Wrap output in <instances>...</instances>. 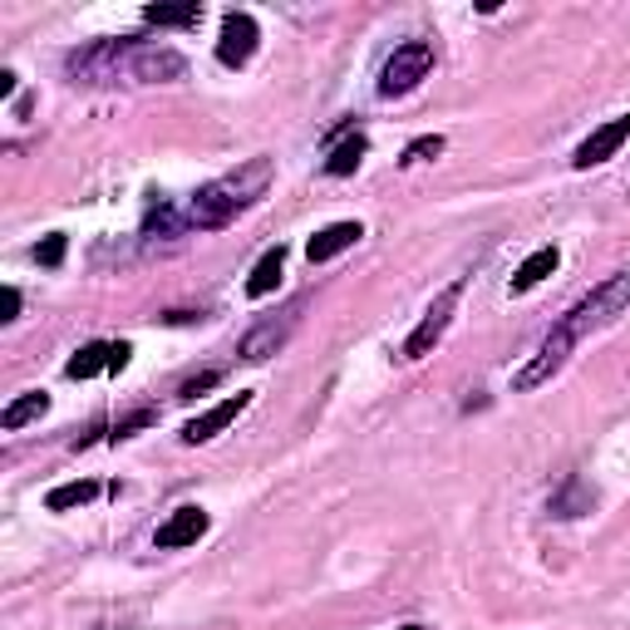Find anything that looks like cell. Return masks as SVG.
<instances>
[{
  "instance_id": "obj_20",
  "label": "cell",
  "mask_w": 630,
  "mask_h": 630,
  "mask_svg": "<svg viewBox=\"0 0 630 630\" xmlns=\"http://www.w3.org/2000/svg\"><path fill=\"white\" fill-rule=\"evenodd\" d=\"M148 25H197L202 20V5L197 0H183V5H143Z\"/></svg>"
},
{
  "instance_id": "obj_3",
  "label": "cell",
  "mask_w": 630,
  "mask_h": 630,
  "mask_svg": "<svg viewBox=\"0 0 630 630\" xmlns=\"http://www.w3.org/2000/svg\"><path fill=\"white\" fill-rule=\"evenodd\" d=\"M576 340H581V335L571 330V320H567V315H561V320L547 330V340H541L537 350H532V360L522 364L517 374H512V389H517V394H527V389H537V384H547L551 374H557L561 364H567V354L576 350Z\"/></svg>"
},
{
  "instance_id": "obj_21",
  "label": "cell",
  "mask_w": 630,
  "mask_h": 630,
  "mask_svg": "<svg viewBox=\"0 0 630 630\" xmlns=\"http://www.w3.org/2000/svg\"><path fill=\"white\" fill-rule=\"evenodd\" d=\"M439 153H443V138H439V133H423V138H413V143L404 148L399 163L413 167V163H429V158H439Z\"/></svg>"
},
{
  "instance_id": "obj_2",
  "label": "cell",
  "mask_w": 630,
  "mask_h": 630,
  "mask_svg": "<svg viewBox=\"0 0 630 630\" xmlns=\"http://www.w3.org/2000/svg\"><path fill=\"white\" fill-rule=\"evenodd\" d=\"M626 311H630V271H616V276H606V281H600L586 301L571 305L567 320H571V330L586 340L591 330H606V325L620 320Z\"/></svg>"
},
{
  "instance_id": "obj_4",
  "label": "cell",
  "mask_w": 630,
  "mask_h": 630,
  "mask_svg": "<svg viewBox=\"0 0 630 630\" xmlns=\"http://www.w3.org/2000/svg\"><path fill=\"white\" fill-rule=\"evenodd\" d=\"M124 79H128V84H177V79H187V59L177 55V49H167V45L128 39Z\"/></svg>"
},
{
  "instance_id": "obj_11",
  "label": "cell",
  "mask_w": 630,
  "mask_h": 630,
  "mask_svg": "<svg viewBox=\"0 0 630 630\" xmlns=\"http://www.w3.org/2000/svg\"><path fill=\"white\" fill-rule=\"evenodd\" d=\"M295 315H301V305H295V311H285L281 320H261L252 335H246L242 345H236V354H242V360H252V364L271 360V354L281 350L285 340H291V330H295Z\"/></svg>"
},
{
  "instance_id": "obj_26",
  "label": "cell",
  "mask_w": 630,
  "mask_h": 630,
  "mask_svg": "<svg viewBox=\"0 0 630 630\" xmlns=\"http://www.w3.org/2000/svg\"><path fill=\"white\" fill-rule=\"evenodd\" d=\"M404 630H423V626H404Z\"/></svg>"
},
{
  "instance_id": "obj_24",
  "label": "cell",
  "mask_w": 630,
  "mask_h": 630,
  "mask_svg": "<svg viewBox=\"0 0 630 630\" xmlns=\"http://www.w3.org/2000/svg\"><path fill=\"white\" fill-rule=\"evenodd\" d=\"M15 315H20V291H15V285H5V320H15Z\"/></svg>"
},
{
  "instance_id": "obj_18",
  "label": "cell",
  "mask_w": 630,
  "mask_h": 630,
  "mask_svg": "<svg viewBox=\"0 0 630 630\" xmlns=\"http://www.w3.org/2000/svg\"><path fill=\"white\" fill-rule=\"evenodd\" d=\"M98 498V482L94 478H74V482H59V488L45 492V508L49 512H69V508H84V502Z\"/></svg>"
},
{
  "instance_id": "obj_12",
  "label": "cell",
  "mask_w": 630,
  "mask_h": 630,
  "mask_svg": "<svg viewBox=\"0 0 630 630\" xmlns=\"http://www.w3.org/2000/svg\"><path fill=\"white\" fill-rule=\"evenodd\" d=\"M207 527H212V522H207V512L187 502V508H177L173 517L158 527L153 541H158V551H177V547H192L197 537H207Z\"/></svg>"
},
{
  "instance_id": "obj_6",
  "label": "cell",
  "mask_w": 630,
  "mask_h": 630,
  "mask_svg": "<svg viewBox=\"0 0 630 630\" xmlns=\"http://www.w3.org/2000/svg\"><path fill=\"white\" fill-rule=\"evenodd\" d=\"M458 301H463V276H458V281H448V285H443V291L429 301L423 320L413 325V335L404 340V360H423V354H429L433 345L443 340V330H448V320H453V311H458Z\"/></svg>"
},
{
  "instance_id": "obj_8",
  "label": "cell",
  "mask_w": 630,
  "mask_h": 630,
  "mask_svg": "<svg viewBox=\"0 0 630 630\" xmlns=\"http://www.w3.org/2000/svg\"><path fill=\"white\" fill-rule=\"evenodd\" d=\"M128 354H133V345L128 340H94L84 345V350H74V360L65 364L69 380H94V374H118L128 364Z\"/></svg>"
},
{
  "instance_id": "obj_1",
  "label": "cell",
  "mask_w": 630,
  "mask_h": 630,
  "mask_svg": "<svg viewBox=\"0 0 630 630\" xmlns=\"http://www.w3.org/2000/svg\"><path fill=\"white\" fill-rule=\"evenodd\" d=\"M266 183H271V163L266 158H252V163L242 167V173L232 177H217V183L197 187L192 202H187V226H202V232H212V226H226L242 207H252L256 197L266 192Z\"/></svg>"
},
{
  "instance_id": "obj_5",
  "label": "cell",
  "mask_w": 630,
  "mask_h": 630,
  "mask_svg": "<svg viewBox=\"0 0 630 630\" xmlns=\"http://www.w3.org/2000/svg\"><path fill=\"white\" fill-rule=\"evenodd\" d=\"M429 69H433V45H429V39H409V45H399L389 59H384L380 94L384 98L409 94V89H419L423 79H429Z\"/></svg>"
},
{
  "instance_id": "obj_10",
  "label": "cell",
  "mask_w": 630,
  "mask_h": 630,
  "mask_svg": "<svg viewBox=\"0 0 630 630\" xmlns=\"http://www.w3.org/2000/svg\"><path fill=\"white\" fill-rule=\"evenodd\" d=\"M246 404H252V394H246V389H236L232 399H222V404H212V409H207V413H197V419H187L177 439H183L187 448H197V443L217 439V433H222V429H232V423H236V413H246Z\"/></svg>"
},
{
  "instance_id": "obj_16",
  "label": "cell",
  "mask_w": 630,
  "mask_h": 630,
  "mask_svg": "<svg viewBox=\"0 0 630 630\" xmlns=\"http://www.w3.org/2000/svg\"><path fill=\"white\" fill-rule=\"evenodd\" d=\"M45 409H49V394L45 389H30V394H20V399H10L5 409H0V429L15 433V429H25V423H35Z\"/></svg>"
},
{
  "instance_id": "obj_25",
  "label": "cell",
  "mask_w": 630,
  "mask_h": 630,
  "mask_svg": "<svg viewBox=\"0 0 630 630\" xmlns=\"http://www.w3.org/2000/svg\"><path fill=\"white\" fill-rule=\"evenodd\" d=\"M0 94H5V98L15 94V74H10V69H0Z\"/></svg>"
},
{
  "instance_id": "obj_9",
  "label": "cell",
  "mask_w": 630,
  "mask_h": 630,
  "mask_svg": "<svg viewBox=\"0 0 630 630\" xmlns=\"http://www.w3.org/2000/svg\"><path fill=\"white\" fill-rule=\"evenodd\" d=\"M626 143H630V114H620V118H610V124L591 128V138H581L576 153H571V167H596V163H606V158H616Z\"/></svg>"
},
{
  "instance_id": "obj_17",
  "label": "cell",
  "mask_w": 630,
  "mask_h": 630,
  "mask_svg": "<svg viewBox=\"0 0 630 630\" xmlns=\"http://www.w3.org/2000/svg\"><path fill=\"white\" fill-rule=\"evenodd\" d=\"M364 148H370V138H364L360 128H354V133H345L340 143L330 148V158H325V173H330V177H350L354 167H360Z\"/></svg>"
},
{
  "instance_id": "obj_23",
  "label": "cell",
  "mask_w": 630,
  "mask_h": 630,
  "mask_svg": "<svg viewBox=\"0 0 630 630\" xmlns=\"http://www.w3.org/2000/svg\"><path fill=\"white\" fill-rule=\"evenodd\" d=\"M217 380H222V374H217V370H207V374H197V380H187L177 394H183V399H197V394H202V389H212Z\"/></svg>"
},
{
  "instance_id": "obj_15",
  "label": "cell",
  "mask_w": 630,
  "mask_h": 630,
  "mask_svg": "<svg viewBox=\"0 0 630 630\" xmlns=\"http://www.w3.org/2000/svg\"><path fill=\"white\" fill-rule=\"evenodd\" d=\"M281 271H285V246H271V252L252 266V276H246V295H252V301L271 295L276 285H281Z\"/></svg>"
},
{
  "instance_id": "obj_7",
  "label": "cell",
  "mask_w": 630,
  "mask_h": 630,
  "mask_svg": "<svg viewBox=\"0 0 630 630\" xmlns=\"http://www.w3.org/2000/svg\"><path fill=\"white\" fill-rule=\"evenodd\" d=\"M256 39H261V30H256V20L246 15V10H226V15H222V35H217V59H222L226 69H242V65H252V55H256Z\"/></svg>"
},
{
  "instance_id": "obj_13",
  "label": "cell",
  "mask_w": 630,
  "mask_h": 630,
  "mask_svg": "<svg viewBox=\"0 0 630 630\" xmlns=\"http://www.w3.org/2000/svg\"><path fill=\"white\" fill-rule=\"evenodd\" d=\"M360 236H364L360 222H330V226H320V232L305 242V256H311V266H325V261H335L340 252H350Z\"/></svg>"
},
{
  "instance_id": "obj_22",
  "label": "cell",
  "mask_w": 630,
  "mask_h": 630,
  "mask_svg": "<svg viewBox=\"0 0 630 630\" xmlns=\"http://www.w3.org/2000/svg\"><path fill=\"white\" fill-rule=\"evenodd\" d=\"M65 246H69V242H65L59 232H55V236H45V242L35 246V261H39V266H59V261H65Z\"/></svg>"
},
{
  "instance_id": "obj_14",
  "label": "cell",
  "mask_w": 630,
  "mask_h": 630,
  "mask_svg": "<svg viewBox=\"0 0 630 630\" xmlns=\"http://www.w3.org/2000/svg\"><path fill=\"white\" fill-rule=\"evenodd\" d=\"M557 246H537V252L527 256V261L517 266V276H512V295H527V291H537L541 281H547L551 271H557Z\"/></svg>"
},
{
  "instance_id": "obj_19",
  "label": "cell",
  "mask_w": 630,
  "mask_h": 630,
  "mask_svg": "<svg viewBox=\"0 0 630 630\" xmlns=\"http://www.w3.org/2000/svg\"><path fill=\"white\" fill-rule=\"evenodd\" d=\"M581 512H591V492L581 478H567L561 492L551 498V517H581Z\"/></svg>"
}]
</instances>
